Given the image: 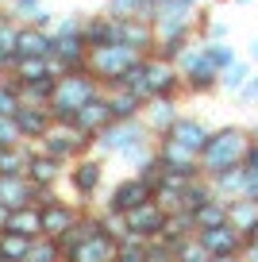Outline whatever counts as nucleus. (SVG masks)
Wrapping results in <instances>:
<instances>
[{"instance_id":"obj_15","label":"nucleus","mask_w":258,"mask_h":262,"mask_svg":"<svg viewBox=\"0 0 258 262\" xmlns=\"http://www.w3.org/2000/svg\"><path fill=\"white\" fill-rule=\"evenodd\" d=\"M77 220H81V205H70L62 196H54V201L42 205V235H50V239L66 235Z\"/></svg>"},{"instance_id":"obj_12","label":"nucleus","mask_w":258,"mask_h":262,"mask_svg":"<svg viewBox=\"0 0 258 262\" xmlns=\"http://www.w3.org/2000/svg\"><path fill=\"white\" fill-rule=\"evenodd\" d=\"M197 239L204 243V251H208L212 258H243V251H247V239H243L231 224H220V228L197 231Z\"/></svg>"},{"instance_id":"obj_1","label":"nucleus","mask_w":258,"mask_h":262,"mask_svg":"<svg viewBox=\"0 0 258 262\" xmlns=\"http://www.w3.org/2000/svg\"><path fill=\"white\" fill-rule=\"evenodd\" d=\"M250 143H254V131L243 127V123H220V127H212L208 143H204V150H201L204 178H216V173H224V170L243 166Z\"/></svg>"},{"instance_id":"obj_31","label":"nucleus","mask_w":258,"mask_h":262,"mask_svg":"<svg viewBox=\"0 0 258 262\" xmlns=\"http://www.w3.org/2000/svg\"><path fill=\"white\" fill-rule=\"evenodd\" d=\"M250 74H254V66H250V62H243V58H235V62L227 66L224 74H220V89H224V93H231V97H235V93H239L243 85L250 81Z\"/></svg>"},{"instance_id":"obj_36","label":"nucleus","mask_w":258,"mask_h":262,"mask_svg":"<svg viewBox=\"0 0 258 262\" xmlns=\"http://www.w3.org/2000/svg\"><path fill=\"white\" fill-rule=\"evenodd\" d=\"M146 4H150V0H108L104 12H108V16H116V19H139Z\"/></svg>"},{"instance_id":"obj_21","label":"nucleus","mask_w":258,"mask_h":262,"mask_svg":"<svg viewBox=\"0 0 258 262\" xmlns=\"http://www.w3.org/2000/svg\"><path fill=\"white\" fill-rule=\"evenodd\" d=\"M104 97H108V108H112L116 120H143L146 100L139 97L135 89H127V85H116V89H104Z\"/></svg>"},{"instance_id":"obj_19","label":"nucleus","mask_w":258,"mask_h":262,"mask_svg":"<svg viewBox=\"0 0 258 262\" xmlns=\"http://www.w3.org/2000/svg\"><path fill=\"white\" fill-rule=\"evenodd\" d=\"M227 224L250 243L254 231H258V201L254 196H235V201H227Z\"/></svg>"},{"instance_id":"obj_23","label":"nucleus","mask_w":258,"mask_h":262,"mask_svg":"<svg viewBox=\"0 0 258 262\" xmlns=\"http://www.w3.org/2000/svg\"><path fill=\"white\" fill-rule=\"evenodd\" d=\"M50 50H54V35H50V31H42V27H31V24L19 27L16 58H50Z\"/></svg>"},{"instance_id":"obj_34","label":"nucleus","mask_w":258,"mask_h":262,"mask_svg":"<svg viewBox=\"0 0 258 262\" xmlns=\"http://www.w3.org/2000/svg\"><path fill=\"white\" fill-rule=\"evenodd\" d=\"M24 97H19V85L12 81L8 74H0V116H16Z\"/></svg>"},{"instance_id":"obj_9","label":"nucleus","mask_w":258,"mask_h":262,"mask_svg":"<svg viewBox=\"0 0 258 262\" xmlns=\"http://www.w3.org/2000/svg\"><path fill=\"white\" fill-rule=\"evenodd\" d=\"M154 150H158V162L166 166L169 173H181V178H189V181L204 178L201 155H197V150H189L185 143H178L174 135H162V139H154Z\"/></svg>"},{"instance_id":"obj_14","label":"nucleus","mask_w":258,"mask_h":262,"mask_svg":"<svg viewBox=\"0 0 258 262\" xmlns=\"http://www.w3.org/2000/svg\"><path fill=\"white\" fill-rule=\"evenodd\" d=\"M66 258H73V262H120V239L100 228L97 235H89L85 243L73 247Z\"/></svg>"},{"instance_id":"obj_24","label":"nucleus","mask_w":258,"mask_h":262,"mask_svg":"<svg viewBox=\"0 0 258 262\" xmlns=\"http://www.w3.org/2000/svg\"><path fill=\"white\" fill-rule=\"evenodd\" d=\"M27 178H31L35 185H47V189H54L58 181H66V162H58V158L42 155V150L35 147L31 166H27Z\"/></svg>"},{"instance_id":"obj_20","label":"nucleus","mask_w":258,"mask_h":262,"mask_svg":"<svg viewBox=\"0 0 258 262\" xmlns=\"http://www.w3.org/2000/svg\"><path fill=\"white\" fill-rule=\"evenodd\" d=\"M35 193H39V185H35L27 173H8V178H0V201L8 208L35 205Z\"/></svg>"},{"instance_id":"obj_10","label":"nucleus","mask_w":258,"mask_h":262,"mask_svg":"<svg viewBox=\"0 0 258 262\" xmlns=\"http://www.w3.org/2000/svg\"><path fill=\"white\" fill-rule=\"evenodd\" d=\"M123 224H127V235H135V239H146V243H154V239H162V231H166V224H169V212L158 205V201H146V205H139V208H131L127 216H123Z\"/></svg>"},{"instance_id":"obj_48","label":"nucleus","mask_w":258,"mask_h":262,"mask_svg":"<svg viewBox=\"0 0 258 262\" xmlns=\"http://www.w3.org/2000/svg\"><path fill=\"white\" fill-rule=\"evenodd\" d=\"M250 131H254V139H258V123H254V127H250Z\"/></svg>"},{"instance_id":"obj_6","label":"nucleus","mask_w":258,"mask_h":262,"mask_svg":"<svg viewBox=\"0 0 258 262\" xmlns=\"http://www.w3.org/2000/svg\"><path fill=\"white\" fill-rule=\"evenodd\" d=\"M178 70H181V81H185V97H208L212 89H220V70L204 58L201 42H193L178 58Z\"/></svg>"},{"instance_id":"obj_40","label":"nucleus","mask_w":258,"mask_h":262,"mask_svg":"<svg viewBox=\"0 0 258 262\" xmlns=\"http://www.w3.org/2000/svg\"><path fill=\"white\" fill-rule=\"evenodd\" d=\"M235 104H243V108H254L258 104V74H250V81L235 93Z\"/></svg>"},{"instance_id":"obj_41","label":"nucleus","mask_w":258,"mask_h":262,"mask_svg":"<svg viewBox=\"0 0 258 262\" xmlns=\"http://www.w3.org/2000/svg\"><path fill=\"white\" fill-rule=\"evenodd\" d=\"M227 35H231V27H227V24H220V19H216V24H208V27H204L201 42H227Z\"/></svg>"},{"instance_id":"obj_25","label":"nucleus","mask_w":258,"mask_h":262,"mask_svg":"<svg viewBox=\"0 0 258 262\" xmlns=\"http://www.w3.org/2000/svg\"><path fill=\"white\" fill-rule=\"evenodd\" d=\"M169 135H174L178 143H185L189 150H197V155H201L204 143H208V135H212V127H208L204 120H197V116H181V120L169 127Z\"/></svg>"},{"instance_id":"obj_50","label":"nucleus","mask_w":258,"mask_h":262,"mask_svg":"<svg viewBox=\"0 0 258 262\" xmlns=\"http://www.w3.org/2000/svg\"><path fill=\"white\" fill-rule=\"evenodd\" d=\"M62 262H73V258H66V254H62Z\"/></svg>"},{"instance_id":"obj_16","label":"nucleus","mask_w":258,"mask_h":262,"mask_svg":"<svg viewBox=\"0 0 258 262\" xmlns=\"http://www.w3.org/2000/svg\"><path fill=\"white\" fill-rule=\"evenodd\" d=\"M123 35H127V19H116V16H108V12L85 19V42H89V50L93 47H112V42H123Z\"/></svg>"},{"instance_id":"obj_2","label":"nucleus","mask_w":258,"mask_h":262,"mask_svg":"<svg viewBox=\"0 0 258 262\" xmlns=\"http://www.w3.org/2000/svg\"><path fill=\"white\" fill-rule=\"evenodd\" d=\"M127 89H135L143 100H158V97H185V81H181L178 62H166L158 54H146L139 62V70L127 77Z\"/></svg>"},{"instance_id":"obj_4","label":"nucleus","mask_w":258,"mask_h":262,"mask_svg":"<svg viewBox=\"0 0 258 262\" xmlns=\"http://www.w3.org/2000/svg\"><path fill=\"white\" fill-rule=\"evenodd\" d=\"M100 93H104V85H100L89 70H70V74H62L58 85H54L50 112H54V120H73V116L89 104V100H97Z\"/></svg>"},{"instance_id":"obj_18","label":"nucleus","mask_w":258,"mask_h":262,"mask_svg":"<svg viewBox=\"0 0 258 262\" xmlns=\"http://www.w3.org/2000/svg\"><path fill=\"white\" fill-rule=\"evenodd\" d=\"M73 123H77V127L85 131V135H89L93 143H97V135H100V131H104V127H112V123H116L112 108H108V97L100 93L97 100H89V104H85L77 116H73Z\"/></svg>"},{"instance_id":"obj_35","label":"nucleus","mask_w":258,"mask_h":262,"mask_svg":"<svg viewBox=\"0 0 258 262\" xmlns=\"http://www.w3.org/2000/svg\"><path fill=\"white\" fill-rule=\"evenodd\" d=\"M201 47H204V58H208V62L216 66L220 74H224L227 66H231L235 58H239V54H235V47H231V42H201Z\"/></svg>"},{"instance_id":"obj_33","label":"nucleus","mask_w":258,"mask_h":262,"mask_svg":"<svg viewBox=\"0 0 258 262\" xmlns=\"http://www.w3.org/2000/svg\"><path fill=\"white\" fill-rule=\"evenodd\" d=\"M24 262H62V247H58V239L39 235V239L31 243V251H27Z\"/></svg>"},{"instance_id":"obj_7","label":"nucleus","mask_w":258,"mask_h":262,"mask_svg":"<svg viewBox=\"0 0 258 262\" xmlns=\"http://www.w3.org/2000/svg\"><path fill=\"white\" fill-rule=\"evenodd\" d=\"M66 185L73 189L77 205H93L100 196V189H104V158L85 155V158H77V162H70L66 166Z\"/></svg>"},{"instance_id":"obj_52","label":"nucleus","mask_w":258,"mask_h":262,"mask_svg":"<svg viewBox=\"0 0 258 262\" xmlns=\"http://www.w3.org/2000/svg\"><path fill=\"white\" fill-rule=\"evenodd\" d=\"M0 262H4V258H0Z\"/></svg>"},{"instance_id":"obj_49","label":"nucleus","mask_w":258,"mask_h":262,"mask_svg":"<svg viewBox=\"0 0 258 262\" xmlns=\"http://www.w3.org/2000/svg\"><path fill=\"white\" fill-rule=\"evenodd\" d=\"M250 243H258V231H254V239H250Z\"/></svg>"},{"instance_id":"obj_17","label":"nucleus","mask_w":258,"mask_h":262,"mask_svg":"<svg viewBox=\"0 0 258 262\" xmlns=\"http://www.w3.org/2000/svg\"><path fill=\"white\" fill-rule=\"evenodd\" d=\"M12 120H16L19 135H24L27 143H39L42 135L50 131V123H54V112L42 108V104H19V112L12 116Z\"/></svg>"},{"instance_id":"obj_8","label":"nucleus","mask_w":258,"mask_h":262,"mask_svg":"<svg viewBox=\"0 0 258 262\" xmlns=\"http://www.w3.org/2000/svg\"><path fill=\"white\" fill-rule=\"evenodd\" d=\"M154 196V185L143 178V173H131V178L116 181L112 189H108V201H104V212H116V216H127L131 208L146 205Z\"/></svg>"},{"instance_id":"obj_51","label":"nucleus","mask_w":258,"mask_h":262,"mask_svg":"<svg viewBox=\"0 0 258 262\" xmlns=\"http://www.w3.org/2000/svg\"><path fill=\"white\" fill-rule=\"evenodd\" d=\"M0 16H4V8H0Z\"/></svg>"},{"instance_id":"obj_29","label":"nucleus","mask_w":258,"mask_h":262,"mask_svg":"<svg viewBox=\"0 0 258 262\" xmlns=\"http://www.w3.org/2000/svg\"><path fill=\"white\" fill-rule=\"evenodd\" d=\"M193 220H197V231H208V228L227 224V201H220V196L212 193L201 208H193Z\"/></svg>"},{"instance_id":"obj_26","label":"nucleus","mask_w":258,"mask_h":262,"mask_svg":"<svg viewBox=\"0 0 258 262\" xmlns=\"http://www.w3.org/2000/svg\"><path fill=\"white\" fill-rule=\"evenodd\" d=\"M19 19L16 16H0V74H8L12 62H16V47H19Z\"/></svg>"},{"instance_id":"obj_13","label":"nucleus","mask_w":258,"mask_h":262,"mask_svg":"<svg viewBox=\"0 0 258 262\" xmlns=\"http://www.w3.org/2000/svg\"><path fill=\"white\" fill-rule=\"evenodd\" d=\"M181 120V97H158V100H146L143 108V123L150 127L154 139L169 135V127Z\"/></svg>"},{"instance_id":"obj_38","label":"nucleus","mask_w":258,"mask_h":262,"mask_svg":"<svg viewBox=\"0 0 258 262\" xmlns=\"http://www.w3.org/2000/svg\"><path fill=\"white\" fill-rule=\"evenodd\" d=\"M24 135H19V127H16V120L12 116H0V147H24Z\"/></svg>"},{"instance_id":"obj_30","label":"nucleus","mask_w":258,"mask_h":262,"mask_svg":"<svg viewBox=\"0 0 258 262\" xmlns=\"http://www.w3.org/2000/svg\"><path fill=\"white\" fill-rule=\"evenodd\" d=\"M31 243L35 239L31 235H19V231H0V258L4 262H24L27 258V251H31Z\"/></svg>"},{"instance_id":"obj_28","label":"nucleus","mask_w":258,"mask_h":262,"mask_svg":"<svg viewBox=\"0 0 258 262\" xmlns=\"http://www.w3.org/2000/svg\"><path fill=\"white\" fill-rule=\"evenodd\" d=\"M35 155V143H24V147H0V178L8 173H27Z\"/></svg>"},{"instance_id":"obj_5","label":"nucleus","mask_w":258,"mask_h":262,"mask_svg":"<svg viewBox=\"0 0 258 262\" xmlns=\"http://www.w3.org/2000/svg\"><path fill=\"white\" fill-rule=\"evenodd\" d=\"M35 147H39L42 155H50V158H58V162L70 166V162H77V158H85L93 150V139L73 120H54V123H50V131L35 143Z\"/></svg>"},{"instance_id":"obj_3","label":"nucleus","mask_w":258,"mask_h":262,"mask_svg":"<svg viewBox=\"0 0 258 262\" xmlns=\"http://www.w3.org/2000/svg\"><path fill=\"white\" fill-rule=\"evenodd\" d=\"M143 58L146 54H139V50L127 47V42H112V47H93L89 50V66H85V70H89L104 89H116V85H123L139 70Z\"/></svg>"},{"instance_id":"obj_46","label":"nucleus","mask_w":258,"mask_h":262,"mask_svg":"<svg viewBox=\"0 0 258 262\" xmlns=\"http://www.w3.org/2000/svg\"><path fill=\"white\" fill-rule=\"evenodd\" d=\"M231 4H254V0H231Z\"/></svg>"},{"instance_id":"obj_43","label":"nucleus","mask_w":258,"mask_h":262,"mask_svg":"<svg viewBox=\"0 0 258 262\" xmlns=\"http://www.w3.org/2000/svg\"><path fill=\"white\" fill-rule=\"evenodd\" d=\"M243 262H258V243H247V251H243Z\"/></svg>"},{"instance_id":"obj_44","label":"nucleus","mask_w":258,"mask_h":262,"mask_svg":"<svg viewBox=\"0 0 258 262\" xmlns=\"http://www.w3.org/2000/svg\"><path fill=\"white\" fill-rule=\"evenodd\" d=\"M250 62H258V39H250Z\"/></svg>"},{"instance_id":"obj_45","label":"nucleus","mask_w":258,"mask_h":262,"mask_svg":"<svg viewBox=\"0 0 258 262\" xmlns=\"http://www.w3.org/2000/svg\"><path fill=\"white\" fill-rule=\"evenodd\" d=\"M212 262H243V258H212Z\"/></svg>"},{"instance_id":"obj_32","label":"nucleus","mask_w":258,"mask_h":262,"mask_svg":"<svg viewBox=\"0 0 258 262\" xmlns=\"http://www.w3.org/2000/svg\"><path fill=\"white\" fill-rule=\"evenodd\" d=\"M54 85H58V77H39V81L19 85V97H24V104H42V108H50Z\"/></svg>"},{"instance_id":"obj_27","label":"nucleus","mask_w":258,"mask_h":262,"mask_svg":"<svg viewBox=\"0 0 258 262\" xmlns=\"http://www.w3.org/2000/svg\"><path fill=\"white\" fill-rule=\"evenodd\" d=\"M12 231H19V235H31L39 239L42 235V208L39 205H24V208H12V220H8Z\"/></svg>"},{"instance_id":"obj_42","label":"nucleus","mask_w":258,"mask_h":262,"mask_svg":"<svg viewBox=\"0 0 258 262\" xmlns=\"http://www.w3.org/2000/svg\"><path fill=\"white\" fill-rule=\"evenodd\" d=\"M243 166H247V170H254V173H258V139L250 143V150H247V162H243Z\"/></svg>"},{"instance_id":"obj_22","label":"nucleus","mask_w":258,"mask_h":262,"mask_svg":"<svg viewBox=\"0 0 258 262\" xmlns=\"http://www.w3.org/2000/svg\"><path fill=\"white\" fill-rule=\"evenodd\" d=\"M212 193L220 201H235V196H247V185H250V170L247 166H235V170H224L216 178H208Z\"/></svg>"},{"instance_id":"obj_11","label":"nucleus","mask_w":258,"mask_h":262,"mask_svg":"<svg viewBox=\"0 0 258 262\" xmlns=\"http://www.w3.org/2000/svg\"><path fill=\"white\" fill-rule=\"evenodd\" d=\"M50 66H54L58 77L70 74V70H85L89 66V42H85V35H54Z\"/></svg>"},{"instance_id":"obj_47","label":"nucleus","mask_w":258,"mask_h":262,"mask_svg":"<svg viewBox=\"0 0 258 262\" xmlns=\"http://www.w3.org/2000/svg\"><path fill=\"white\" fill-rule=\"evenodd\" d=\"M212 4H231V0H212Z\"/></svg>"},{"instance_id":"obj_37","label":"nucleus","mask_w":258,"mask_h":262,"mask_svg":"<svg viewBox=\"0 0 258 262\" xmlns=\"http://www.w3.org/2000/svg\"><path fill=\"white\" fill-rule=\"evenodd\" d=\"M120 262H150V243H146V239L127 235L120 243Z\"/></svg>"},{"instance_id":"obj_39","label":"nucleus","mask_w":258,"mask_h":262,"mask_svg":"<svg viewBox=\"0 0 258 262\" xmlns=\"http://www.w3.org/2000/svg\"><path fill=\"white\" fill-rule=\"evenodd\" d=\"M42 8V0H12V12L8 16H16L19 24H31V16Z\"/></svg>"}]
</instances>
